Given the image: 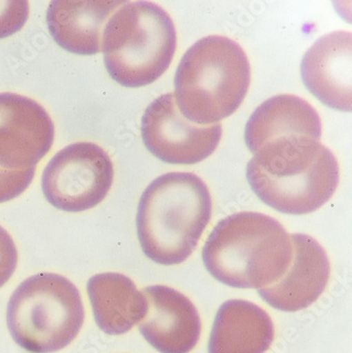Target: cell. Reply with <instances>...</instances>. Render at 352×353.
<instances>
[{
  "mask_svg": "<svg viewBox=\"0 0 352 353\" xmlns=\"http://www.w3.org/2000/svg\"><path fill=\"white\" fill-rule=\"evenodd\" d=\"M113 183V164L101 146L77 142L59 150L46 166L41 188L57 210L87 211L101 203Z\"/></svg>",
  "mask_w": 352,
  "mask_h": 353,
  "instance_id": "cell-7",
  "label": "cell"
},
{
  "mask_svg": "<svg viewBox=\"0 0 352 353\" xmlns=\"http://www.w3.org/2000/svg\"><path fill=\"white\" fill-rule=\"evenodd\" d=\"M206 182L193 172H168L141 196L137 232L145 256L163 265L182 263L192 255L212 217Z\"/></svg>",
  "mask_w": 352,
  "mask_h": 353,
  "instance_id": "cell-2",
  "label": "cell"
},
{
  "mask_svg": "<svg viewBox=\"0 0 352 353\" xmlns=\"http://www.w3.org/2000/svg\"><path fill=\"white\" fill-rule=\"evenodd\" d=\"M176 48V27L170 14L152 1H126L107 21L101 51L113 81L139 88L164 74Z\"/></svg>",
  "mask_w": 352,
  "mask_h": 353,
  "instance_id": "cell-5",
  "label": "cell"
},
{
  "mask_svg": "<svg viewBox=\"0 0 352 353\" xmlns=\"http://www.w3.org/2000/svg\"><path fill=\"white\" fill-rule=\"evenodd\" d=\"M270 315L255 303L231 299L215 316L208 353H264L274 340Z\"/></svg>",
  "mask_w": 352,
  "mask_h": 353,
  "instance_id": "cell-15",
  "label": "cell"
},
{
  "mask_svg": "<svg viewBox=\"0 0 352 353\" xmlns=\"http://www.w3.org/2000/svg\"><path fill=\"white\" fill-rule=\"evenodd\" d=\"M85 319L79 289L68 279L39 273L16 288L7 325L16 344L31 353H52L75 340Z\"/></svg>",
  "mask_w": 352,
  "mask_h": 353,
  "instance_id": "cell-6",
  "label": "cell"
},
{
  "mask_svg": "<svg viewBox=\"0 0 352 353\" xmlns=\"http://www.w3.org/2000/svg\"><path fill=\"white\" fill-rule=\"evenodd\" d=\"M35 168L8 170L0 166V203L21 195L35 178Z\"/></svg>",
  "mask_w": 352,
  "mask_h": 353,
  "instance_id": "cell-18",
  "label": "cell"
},
{
  "mask_svg": "<svg viewBox=\"0 0 352 353\" xmlns=\"http://www.w3.org/2000/svg\"><path fill=\"white\" fill-rule=\"evenodd\" d=\"M55 124L46 109L32 99L0 93V166L35 168L55 141Z\"/></svg>",
  "mask_w": 352,
  "mask_h": 353,
  "instance_id": "cell-9",
  "label": "cell"
},
{
  "mask_svg": "<svg viewBox=\"0 0 352 353\" xmlns=\"http://www.w3.org/2000/svg\"><path fill=\"white\" fill-rule=\"evenodd\" d=\"M141 292L147 301L146 314L139 325L143 338L160 353H190L201 335L194 303L167 285H152Z\"/></svg>",
  "mask_w": 352,
  "mask_h": 353,
  "instance_id": "cell-10",
  "label": "cell"
},
{
  "mask_svg": "<svg viewBox=\"0 0 352 353\" xmlns=\"http://www.w3.org/2000/svg\"><path fill=\"white\" fill-rule=\"evenodd\" d=\"M352 34L335 31L318 39L300 63V75L311 94L335 110L352 108Z\"/></svg>",
  "mask_w": 352,
  "mask_h": 353,
  "instance_id": "cell-12",
  "label": "cell"
},
{
  "mask_svg": "<svg viewBox=\"0 0 352 353\" xmlns=\"http://www.w3.org/2000/svg\"><path fill=\"white\" fill-rule=\"evenodd\" d=\"M291 263L284 276L258 294L272 308L296 312L311 306L323 294L330 277L327 253L311 236L292 234Z\"/></svg>",
  "mask_w": 352,
  "mask_h": 353,
  "instance_id": "cell-11",
  "label": "cell"
},
{
  "mask_svg": "<svg viewBox=\"0 0 352 353\" xmlns=\"http://www.w3.org/2000/svg\"><path fill=\"white\" fill-rule=\"evenodd\" d=\"M246 180L266 205L288 215L315 212L340 181L338 160L320 141L282 137L266 143L246 165Z\"/></svg>",
  "mask_w": 352,
  "mask_h": 353,
  "instance_id": "cell-1",
  "label": "cell"
},
{
  "mask_svg": "<svg viewBox=\"0 0 352 353\" xmlns=\"http://www.w3.org/2000/svg\"><path fill=\"white\" fill-rule=\"evenodd\" d=\"M95 323L103 332L121 335L144 319L147 301L133 281L121 273H101L87 283Z\"/></svg>",
  "mask_w": 352,
  "mask_h": 353,
  "instance_id": "cell-16",
  "label": "cell"
},
{
  "mask_svg": "<svg viewBox=\"0 0 352 353\" xmlns=\"http://www.w3.org/2000/svg\"><path fill=\"white\" fill-rule=\"evenodd\" d=\"M145 148L161 161L192 165L204 161L219 145V123L199 125L181 114L174 93L160 95L145 109L141 122Z\"/></svg>",
  "mask_w": 352,
  "mask_h": 353,
  "instance_id": "cell-8",
  "label": "cell"
},
{
  "mask_svg": "<svg viewBox=\"0 0 352 353\" xmlns=\"http://www.w3.org/2000/svg\"><path fill=\"white\" fill-rule=\"evenodd\" d=\"M305 136L320 141L322 121L311 104L294 94L268 99L251 114L244 130V141L255 154L270 141L282 137Z\"/></svg>",
  "mask_w": 352,
  "mask_h": 353,
  "instance_id": "cell-14",
  "label": "cell"
},
{
  "mask_svg": "<svg viewBox=\"0 0 352 353\" xmlns=\"http://www.w3.org/2000/svg\"><path fill=\"white\" fill-rule=\"evenodd\" d=\"M19 261V252L10 234L0 225V288L13 276Z\"/></svg>",
  "mask_w": 352,
  "mask_h": 353,
  "instance_id": "cell-19",
  "label": "cell"
},
{
  "mask_svg": "<svg viewBox=\"0 0 352 353\" xmlns=\"http://www.w3.org/2000/svg\"><path fill=\"white\" fill-rule=\"evenodd\" d=\"M175 102L190 122L217 124L239 108L251 83L242 46L222 35L197 41L184 53L175 75Z\"/></svg>",
  "mask_w": 352,
  "mask_h": 353,
  "instance_id": "cell-4",
  "label": "cell"
},
{
  "mask_svg": "<svg viewBox=\"0 0 352 353\" xmlns=\"http://www.w3.org/2000/svg\"><path fill=\"white\" fill-rule=\"evenodd\" d=\"M293 250L280 222L256 212L233 214L217 223L202 259L217 281L239 289H262L287 272Z\"/></svg>",
  "mask_w": 352,
  "mask_h": 353,
  "instance_id": "cell-3",
  "label": "cell"
},
{
  "mask_svg": "<svg viewBox=\"0 0 352 353\" xmlns=\"http://www.w3.org/2000/svg\"><path fill=\"white\" fill-rule=\"evenodd\" d=\"M28 17L29 3L26 0H0V39L21 31Z\"/></svg>",
  "mask_w": 352,
  "mask_h": 353,
  "instance_id": "cell-17",
  "label": "cell"
},
{
  "mask_svg": "<svg viewBox=\"0 0 352 353\" xmlns=\"http://www.w3.org/2000/svg\"><path fill=\"white\" fill-rule=\"evenodd\" d=\"M126 1L55 0L47 10V26L55 43L77 55L102 49L103 31L111 15Z\"/></svg>",
  "mask_w": 352,
  "mask_h": 353,
  "instance_id": "cell-13",
  "label": "cell"
}]
</instances>
